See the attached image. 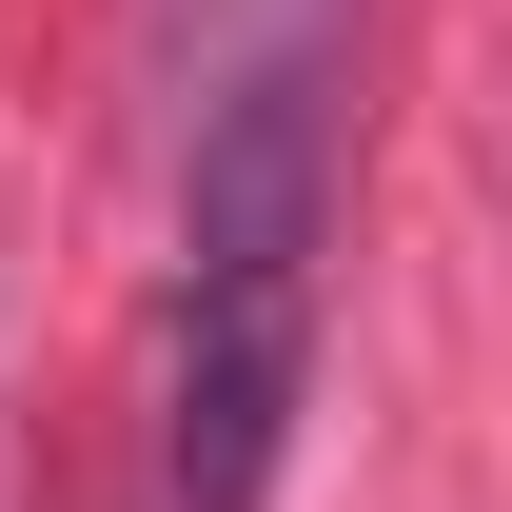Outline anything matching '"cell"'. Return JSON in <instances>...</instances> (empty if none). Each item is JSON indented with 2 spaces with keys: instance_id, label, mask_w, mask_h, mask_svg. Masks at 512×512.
Listing matches in <instances>:
<instances>
[{
  "instance_id": "1",
  "label": "cell",
  "mask_w": 512,
  "mask_h": 512,
  "mask_svg": "<svg viewBox=\"0 0 512 512\" xmlns=\"http://www.w3.org/2000/svg\"><path fill=\"white\" fill-rule=\"evenodd\" d=\"M316 217H335V119L276 60L197 119V217H178V355H158V512H256L316 394Z\"/></svg>"
}]
</instances>
